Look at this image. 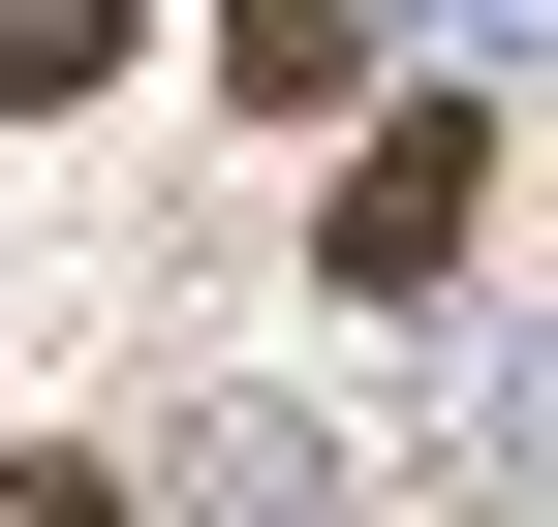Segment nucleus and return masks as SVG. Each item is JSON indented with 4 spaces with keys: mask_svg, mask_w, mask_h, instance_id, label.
<instances>
[{
    "mask_svg": "<svg viewBox=\"0 0 558 527\" xmlns=\"http://www.w3.org/2000/svg\"><path fill=\"white\" fill-rule=\"evenodd\" d=\"M465 218H497V124H465V94H403L373 156H341L311 280H341V310H435V280H465Z\"/></svg>",
    "mask_w": 558,
    "mask_h": 527,
    "instance_id": "nucleus-1",
    "label": "nucleus"
},
{
    "mask_svg": "<svg viewBox=\"0 0 558 527\" xmlns=\"http://www.w3.org/2000/svg\"><path fill=\"white\" fill-rule=\"evenodd\" d=\"M124 62V0H0V94H94Z\"/></svg>",
    "mask_w": 558,
    "mask_h": 527,
    "instance_id": "nucleus-2",
    "label": "nucleus"
},
{
    "mask_svg": "<svg viewBox=\"0 0 558 527\" xmlns=\"http://www.w3.org/2000/svg\"><path fill=\"white\" fill-rule=\"evenodd\" d=\"M0 527H124V466H0Z\"/></svg>",
    "mask_w": 558,
    "mask_h": 527,
    "instance_id": "nucleus-3",
    "label": "nucleus"
}]
</instances>
